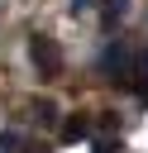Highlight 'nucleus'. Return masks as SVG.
Masks as SVG:
<instances>
[{
    "mask_svg": "<svg viewBox=\"0 0 148 153\" xmlns=\"http://www.w3.org/2000/svg\"><path fill=\"white\" fill-rule=\"evenodd\" d=\"M129 67H134L129 43H124V38H110V43H105V53H100V72H105V81L129 86Z\"/></svg>",
    "mask_w": 148,
    "mask_h": 153,
    "instance_id": "obj_2",
    "label": "nucleus"
},
{
    "mask_svg": "<svg viewBox=\"0 0 148 153\" xmlns=\"http://www.w3.org/2000/svg\"><path fill=\"white\" fill-rule=\"evenodd\" d=\"M95 0H72V14H81V10H91Z\"/></svg>",
    "mask_w": 148,
    "mask_h": 153,
    "instance_id": "obj_9",
    "label": "nucleus"
},
{
    "mask_svg": "<svg viewBox=\"0 0 148 153\" xmlns=\"http://www.w3.org/2000/svg\"><path fill=\"white\" fill-rule=\"evenodd\" d=\"M95 153H115V139H100V143H95Z\"/></svg>",
    "mask_w": 148,
    "mask_h": 153,
    "instance_id": "obj_8",
    "label": "nucleus"
},
{
    "mask_svg": "<svg viewBox=\"0 0 148 153\" xmlns=\"http://www.w3.org/2000/svg\"><path fill=\"white\" fill-rule=\"evenodd\" d=\"M29 57H33V67L43 72V81H57V76H62V48H57V38L33 33V38H29Z\"/></svg>",
    "mask_w": 148,
    "mask_h": 153,
    "instance_id": "obj_1",
    "label": "nucleus"
},
{
    "mask_svg": "<svg viewBox=\"0 0 148 153\" xmlns=\"http://www.w3.org/2000/svg\"><path fill=\"white\" fill-rule=\"evenodd\" d=\"M33 115H38L43 124H57V105H53V100H38V105H33Z\"/></svg>",
    "mask_w": 148,
    "mask_h": 153,
    "instance_id": "obj_7",
    "label": "nucleus"
},
{
    "mask_svg": "<svg viewBox=\"0 0 148 153\" xmlns=\"http://www.w3.org/2000/svg\"><path fill=\"white\" fill-rule=\"evenodd\" d=\"M124 14H129V0H105V5H100V24H105V29H115Z\"/></svg>",
    "mask_w": 148,
    "mask_h": 153,
    "instance_id": "obj_5",
    "label": "nucleus"
},
{
    "mask_svg": "<svg viewBox=\"0 0 148 153\" xmlns=\"http://www.w3.org/2000/svg\"><path fill=\"white\" fill-rule=\"evenodd\" d=\"M129 86L138 91V100H148V43H143V53H138L134 67H129Z\"/></svg>",
    "mask_w": 148,
    "mask_h": 153,
    "instance_id": "obj_3",
    "label": "nucleus"
},
{
    "mask_svg": "<svg viewBox=\"0 0 148 153\" xmlns=\"http://www.w3.org/2000/svg\"><path fill=\"white\" fill-rule=\"evenodd\" d=\"M19 148H24V139L14 129H0V153H19Z\"/></svg>",
    "mask_w": 148,
    "mask_h": 153,
    "instance_id": "obj_6",
    "label": "nucleus"
},
{
    "mask_svg": "<svg viewBox=\"0 0 148 153\" xmlns=\"http://www.w3.org/2000/svg\"><path fill=\"white\" fill-rule=\"evenodd\" d=\"M62 139H67V143L91 139V120H86V115H67V120H62Z\"/></svg>",
    "mask_w": 148,
    "mask_h": 153,
    "instance_id": "obj_4",
    "label": "nucleus"
}]
</instances>
